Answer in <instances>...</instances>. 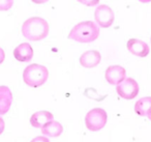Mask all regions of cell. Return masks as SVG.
Masks as SVG:
<instances>
[{"instance_id":"1","label":"cell","mask_w":151,"mask_h":142,"mask_svg":"<svg viewBox=\"0 0 151 142\" xmlns=\"http://www.w3.org/2000/svg\"><path fill=\"white\" fill-rule=\"evenodd\" d=\"M48 22L40 17H32L27 19L22 25V34L24 38L33 42L46 38L49 34Z\"/></svg>"},{"instance_id":"2","label":"cell","mask_w":151,"mask_h":142,"mask_svg":"<svg viewBox=\"0 0 151 142\" xmlns=\"http://www.w3.org/2000/svg\"><path fill=\"white\" fill-rule=\"evenodd\" d=\"M99 36V28L92 21H84L73 27L68 34L69 40H73L79 43L94 42Z\"/></svg>"},{"instance_id":"3","label":"cell","mask_w":151,"mask_h":142,"mask_svg":"<svg viewBox=\"0 0 151 142\" xmlns=\"http://www.w3.org/2000/svg\"><path fill=\"white\" fill-rule=\"evenodd\" d=\"M49 78V71L46 67L37 63L30 64L24 70L23 80L30 87H40L44 85Z\"/></svg>"},{"instance_id":"4","label":"cell","mask_w":151,"mask_h":142,"mask_svg":"<svg viewBox=\"0 0 151 142\" xmlns=\"http://www.w3.org/2000/svg\"><path fill=\"white\" fill-rule=\"evenodd\" d=\"M108 115L104 109L94 108L90 110L85 116V125L89 131L97 132L106 125Z\"/></svg>"},{"instance_id":"5","label":"cell","mask_w":151,"mask_h":142,"mask_svg":"<svg viewBox=\"0 0 151 142\" xmlns=\"http://www.w3.org/2000/svg\"><path fill=\"white\" fill-rule=\"evenodd\" d=\"M116 90H117L119 96H121L122 99L132 100L138 96L140 88H139V84L136 80L132 78H126L122 83L117 85Z\"/></svg>"},{"instance_id":"6","label":"cell","mask_w":151,"mask_h":142,"mask_svg":"<svg viewBox=\"0 0 151 142\" xmlns=\"http://www.w3.org/2000/svg\"><path fill=\"white\" fill-rule=\"evenodd\" d=\"M94 18L96 23L103 28L110 27L115 20V16H114L112 9L106 4H101L96 7Z\"/></svg>"},{"instance_id":"7","label":"cell","mask_w":151,"mask_h":142,"mask_svg":"<svg viewBox=\"0 0 151 142\" xmlns=\"http://www.w3.org/2000/svg\"><path fill=\"white\" fill-rule=\"evenodd\" d=\"M105 78L111 85H119L126 79V71L121 65H111L106 70Z\"/></svg>"},{"instance_id":"8","label":"cell","mask_w":151,"mask_h":142,"mask_svg":"<svg viewBox=\"0 0 151 142\" xmlns=\"http://www.w3.org/2000/svg\"><path fill=\"white\" fill-rule=\"evenodd\" d=\"M127 50L129 51L132 54L136 55L139 57H146L149 54L150 50H149V46L145 42L138 38H130L127 42Z\"/></svg>"},{"instance_id":"9","label":"cell","mask_w":151,"mask_h":142,"mask_svg":"<svg viewBox=\"0 0 151 142\" xmlns=\"http://www.w3.org/2000/svg\"><path fill=\"white\" fill-rule=\"evenodd\" d=\"M101 60V55L99 51L90 50L84 52L80 57V63L83 67L86 69H92L99 64Z\"/></svg>"},{"instance_id":"10","label":"cell","mask_w":151,"mask_h":142,"mask_svg":"<svg viewBox=\"0 0 151 142\" xmlns=\"http://www.w3.org/2000/svg\"><path fill=\"white\" fill-rule=\"evenodd\" d=\"M33 49L27 43H23V44H20L17 48L14 50V56L17 59L18 61H21V62H27L30 61L33 57Z\"/></svg>"},{"instance_id":"11","label":"cell","mask_w":151,"mask_h":142,"mask_svg":"<svg viewBox=\"0 0 151 142\" xmlns=\"http://www.w3.org/2000/svg\"><path fill=\"white\" fill-rule=\"evenodd\" d=\"M54 115L49 111H37L30 117V125L37 129H42L47 122L53 120Z\"/></svg>"},{"instance_id":"12","label":"cell","mask_w":151,"mask_h":142,"mask_svg":"<svg viewBox=\"0 0 151 142\" xmlns=\"http://www.w3.org/2000/svg\"><path fill=\"white\" fill-rule=\"evenodd\" d=\"M13 103V94L6 86L0 87V114H5Z\"/></svg>"},{"instance_id":"13","label":"cell","mask_w":151,"mask_h":142,"mask_svg":"<svg viewBox=\"0 0 151 142\" xmlns=\"http://www.w3.org/2000/svg\"><path fill=\"white\" fill-rule=\"evenodd\" d=\"M63 132V127L60 122L56 120H51L47 122L42 128V135H46L48 137H59Z\"/></svg>"},{"instance_id":"14","label":"cell","mask_w":151,"mask_h":142,"mask_svg":"<svg viewBox=\"0 0 151 142\" xmlns=\"http://www.w3.org/2000/svg\"><path fill=\"white\" fill-rule=\"evenodd\" d=\"M151 110V96L142 98L134 105V111L140 116H148Z\"/></svg>"},{"instance_id":"15","label":"cell","mask_w":151,"mask_h":142,"mask_svg":"<svg viewBox=\"0 0 151 142\" xmlns=\"http://www.w3.org/2000/svg\"><path fill=\"white\" fill-rule=\"evenodd\" d=\"M14 4V0H0V11H9Z\"/></svg>"},{"instance_id":"16","label":"cell","mask_w":151,"mask_h":142,"mask_svg":"<svg viewBox=\"0 0 151 142\" xmlns=\"http://www.w3.org/2000/svg\"><path fill=\"white\" fill-rule=\"evenodd\" d=\"M78 1L87 7H94L99 3V0H78Z\"/></svg>"},{"instance_id":"17","label":"cell","mask_w":151,"mask_h":142,"mask_svg":"<svg viewBox=\"0 0 151 142\" xmlns=\"http://www.w3.org/2000/svg\"><path fill=\"white\" fill-rule=\"evenodd\" d=\"M30 142H50V140L45 136H38V137L33 138Z\"/></svg>"},{"instance_id":"18","label":"cell","mask_w":151,"mask_h":142,"mask_svg":"<svg viewBox=\"0 0 151 142\" xmlns=\"http://www.w3.org/2000/svg\"><path fill=\"white\" fill-rule=\"evenodd\" d=\"M32 2L35 3V4H42V3L48 2L49 0H31Z\"/></svg>"},{"instance_id":"19","label":"cell","mask_w":151,"mask_h":142,"mask_svg":"<svg viewBox=\"0 0 151 142\" xmlns=\"http://www.w3.org/2000/svg\"><path fill=\"white\" fill-rule=\"evenodd\" d=\"M139 1L142 3H148V2H150L151 0H139Z\"/></svg>"},{"instance_id":"20","label":"cell","mask_w":151,"mask_h":142,"mask_svg":"<svg viewBox=\"0 0 151 142\" xmlns=\"http://www.w3.org/2000/svg\"><path fill=\"white\" fill-rule=\"evenodd\" d=\"M149 118V120H151V110H150V112L148 113V116H147Z\"/></svg>"}]
</instances>
